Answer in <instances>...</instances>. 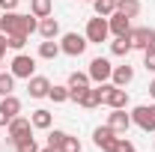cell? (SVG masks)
Instances as JSON below:
<instances>
[{"label": "cell", "mask_w": 155, "mask_h": 152, "mask_svg": "<svg viewBox=\"0 0 155 152\" xmlns=\"http://www.w3.org/2000/svg\"><path fill=\"white\" fill-rule=\"evenodd\" d=\"M6 45H9L12 51H21V48L27 45V36H6Z\"/></svg>", "instance_id": "29"}, {"label": "cell", "mask_w": 155, "mask_h": 152, "mask_svg": "<svg viewBox=\"0 0 155 152\" xmlns=\"http://www.w3.org/2000/svg\"><path fill=\"white\" fill-rule=\"evenodd\" d=\"M18 3H21V0H0V9H3V12H15Z\"/></svg>", "instance_id": "32"}, {"label": "cell", "mask_w": 155, "mask_h": 152, "mask_svg": "<svg viewBox=\"0 0 155 152\" xmlns=\"http://www.w3.org/2000/svg\"><path fill=\"white\" fill-rule=\"evenodd\" d=\"M75 101L81 104V107H87V111H90V107H98V104H104V84H98V87H87Z\"/></svg>", "instance_id": "9"}, {"label": "cell", "mask_w": 155, "mask_h": 152, "mask_svg": "<svg viewBox=\"0 0 155 152\" xmlns=\"http://www.w3.org/2000/svg\"><path fill=\"white\" fill-rule=\"evenodd\" d=\"M90 81H96V84H107L110 75H114V66H110V60L107 57H93L90 60Z\"/></svg>", "instance_id": "4"}, {"label": "cell", "mask_w": 155, "mask_h": 152, "mask_svg": "<svg viewBox=\"0 0 155 152\" xmlns=\"http://www.w3.org/2000/svg\"><path fill=\"white\" fill-rule=\"evenodd\" d=\"M114 152H137V149H134V143H131V140L119 137V143H116V149H114Z\"/></svg>", "instance_id": "31"}, {"label": "cell", "mask_w": 155, "mask_h": 152, "mask_svg": "<svg viewBox=\"0 0 155 152\" xmlns=\"http://www.w3.org/2000/svg\"><path fill=\"white\" fill-rule=\"evenodd\" d=\"M107 27H110L114 36H128L131 33V18H125L122 12H114V15H107Z\"/></svg>", "instance_id": "14"}, {"label": "cell", "mask_w": 155, "mask_h": 152, "mask_svg": "<svg viewBox=\"0 0 155 152\" xmlns=\"http://www.w3.org/2000/svg\"><path fill=\"white\" fill-rule=\"evenodd\" d=\"M48 98H54V101H69V98H72V95H69V87H54V84H51V93H48Z\"/></svg>", "instance_id": "26"}, {"label": "cell", "mask_w": 155, "mask_h": 152, "mask_svg": "<svg viewBox=\"0 0 155 152\" xmlns=\"http://www.w3.org/2000/svg\"><path fill=\"white\" fill-rule=\"evenodd\" d=\"M116 87H125V84H131L134 81V69L131 66H114V75H110Z\"/></svg>", "instance_id": "17"}, {"label": "cell", "mask_w": 155, "mask_h": 152, "mask_svg": "<svg viewBox=\"0 0 155 152\" xmlns=\"http://www.w3.org/2000/svg\"><path fill=\"white\" fill-rule=\"evenodd\" d=\"M78 3H93V0H78Z\"/></svg>", "instance_id": "36"}, {"label": "cell", "mask_w": 155, "mask_h": 152, "mask_svg": "<svg viewBox=\"0 0 155 152\" xmlns=\"http://www.w3.org/2000/svg\"><path fill=\"white\" fill-rule=\"evenodd\" d=\"M39 36L42 39H57L60 36V21L57 18H51V15H48V18H39Z\"/></svg>", "instance_id": "16"}, {"label": "cell", "mask_w": 155, "mask_h": 152, "mask_svg": "<svg viewBox=\"0 0 155 152\" xmlns=\"http://www.w3.org/2000/svg\"><path fill=\"white\" fill-rule=\"evenodd\" d=\"M0 66H3V57H0Z\"/></svg>", "instance_id": "37"}, {"label": "cell", "mask_w": 155, "mask_h": 152, "mask_svg": "<svg viewBox=\"0 0 155 152\" xmlns=\"http://www.w3.org/2000/svg\"><path fill=\"white\" fill-rule=\"evenodd\" d=\"M57 54H60V42H54V39H45L39 45V57L42 60H54Z\"/></svg>", "instance_id": "22"}, {"label": "cell", "mask_w": 155, "mask_h": 152, "mask_svg": "<svg viewBox=\"0 0 155 152\" xmlns=\"http://www.w3.org/2000/svg\"><path fill=\"white\" fill-rule=\"evenodd\" d=\"M27 93H30V98H48V93H51V81L42 75H33L30 81H27Z\"/></svg>", "instance_id": "13"}, {"label": "cell", "mask_w": 155, "mask_h": 152, "mask_svg": "<svg viewBox=\"0 0 155 152\" xmlns=\"http://www.w3.org/2000/svg\"><path fill=\"white\" fill-rule=\"evenodd\" d=\"M39 152H60V149H54V146H45V149H39Z\"/></svg>", "instance_id": "35"}, {"label": "cell", "mask_w": 155, "mask_h": 152, "mask_svg": "<svg viewBox=\"0 0 155 152\" xmlns=\"http://www.w3.org/2000/svg\"><path fill=\"white\" fill-rule=\"evenodd\" d=\"M131 122L143 131H155V104H137L131 111Z\"/></svg>", "instance_id": "5"}, {"label": "cell", "mask_w": 155, "mask_h": 152, "mask_svg": "<svg viewBox=\"0 0 155 152\" xmlns=\"http://www.w3.org/2000/svg\"><path fill=\"white\" fill-rule=\"evenodd\" d=\"M87 42L90 45H101V42H107V36H110V27H107V18H101V15H96V18L87 21Z\"/></svg>", "instance_id": "2"}, {"label": "cell", "mask_w": 155, "mask_h": 152, "mask_svg": "<svg viewBox=\"0 0 155 152\" xmlns=\"http://www.w3.org/2000/svg\"><path fill=\"white\" fill-rule=\"evenodd\" d=\"M12 90H15V75L0 72V95H12Z\"/></svg>", "instance_id": "24"}, {"label": "cell", "mask_w": 155, "mask_h": 152, "mask_svg": "<svg viewBox=\"0 0 155 152\" xmlns=\"http://www.w3.org/2000/svg\"><path fill=\"white\" fill-rule=\"evenodd\" d=\"M0 15H3V9H0Z\"/></svg>", "instance_id": "38"}, {"label": "cell", "mask_w": 155, "mask_h": 152, "mask_svg": "<svg viewBox=\"0 0 155 152\" xmlns=\"http://www.w3.org/2000/svg\"><path fill=\"white\" fill-rule=\"evenodd\" d=\"M93 9H96V15L107 18V15L116 12V0H93Z\"/></svg>", "instance_id": "23"}, {"label": "cell", "mask_w": 155, "mask_h": 152, "mask_svg": "<svg viewBox=\"0 0 155 152\" xmlns=\"http://www.w3.org/2000/svg\"><path fill=\"white\" fill-rule=\"evenodd\" d=\"M30 122H33V128H51L54 116H51V111L39 107V111H33V116H30Z\"/></svg>", "instance_id": "20"}, {"label": "cell", "mask_w": 155, "mask_h": 152, "mask_svg": "<svg viewBox=\"0 0 155 152\" xmlns=\"http://www.w3.org/2000/svg\"><path fill=\"white\" fill-rule=\"evenodd\" d=\"M149 95H152V98H155V78H152V81H149Z\"/></svg>", "instance_id": "34"}, {"label": "cell", "mask_w": 155, "mask_h": 152, "mask_svg": "<svg viewBox=\"0 0 155 152\" xmlns=\"http://www.w3.org/2000/svg\"><path fill=\"white\" fill-rule=\"evenodd\" d=\"M90 84H93V81H90V75H84V72H72L66 87H69V95H72V98H78V95L84 93Z\"/></svg>", "instance_id": "15"}, {"label": "cell", "mask_w": 155, "mask_h": 152, "mask_svg": "<svg viewBox=\"0 0 155 152\" xmlns=\"http://www.w3.org/2000/svg\"><path fill=\"white\" fill-rule=\"evenodd\" d=\"M6 48H9V45H6V33H0V57L6 54Z\"/></svg>", "instance_id": "33"}, {"label": "cell", "mask_w": 155, "mask_h": 152, "mask_svg": "<svg viewBox=\"0 0 155 152\" xmlns=\"http://www.w3.org/2000/svg\"><path fill=\"white\" fill-rule=\"evenodd\" d=\"M6 128H9V131H6V134H9L6 140H9L12 146H15L18 140H24V137H33V122H30L27 116H15V119L6 125Z\"/></svg>", "instance_id": "3"}, {"label": "cell", "mask_w": 155, "mask_h": 152, "mask_svg": "<svg viewBox=\"0 0 155 152\" xmlns=\"http://www.w3.org/2000/svg\"><path fill=\"white\" fill-rule=\"evenodd\" d=\"M128 39H131V48H149V45H155V30L152 27H131V33H128Z\"/></svg>", "instance_id": "12"}, {"label": "cell", "mask_w": 155, "mask_h": 152, "mask_svg": "<svg viewBox=\"0 0 155 152\" xmlns=\"http://www.w3.org/2000/svg\"><path fill=\"white\" fill-rule=\"evenodd\" d=\"M87 36H81V33H66V36L60 39V51L63 54H69V57H81L84 51H87Z\"/></svg>", "instance_id": "6"}, {"label": "cell", "mask_w": 155, "mask_h": 152, "mask_svg": "<svg viewBox=\"0 0 155 152\" xmlns=\"http://www.w3.org/2000/svg\"><path fill=\"white\" fill-rule=\"evenodd\" d=\"M93 143H96L101 152H114L116 143H119V137H116V131L110 125H98L96 131H93Z\"/></svg>", "instance_id": "8"}, {"label": "cell", "mask_w": 155, "mask_h": 152, "mask_svg": "<svg viewBox=\"0 0 155 152\" xmlns=\"http://www.w3.org/2000/svg\"><path fill=\"white\" fill-rule=\"evenodd\" d=\"M143 66H146L149 72H155V45L143 48Z\"/></svg>", "instance_id": "28"}, {"label": "cell", "mask_w": 155, "mask_h": 152, "mask_svg": "<svg viewBox=\"0 0 155 152\" xmlns=\"http://www.w3.org/2000/svg\"><path fill=\"white\" fill-rule=\"evenodd\" d=\"M15 152H39V146H36V140H33V137H24V140L15 143Z\"/></svg>", "instance_id": "27"}, {"label": "cell", "mask_w": 155, "mask_h": 152, "mask_svg": "<svg viewBox=\"0 0 155 152\" xmlns=\"http://www.w3.org/2000/svg\"><path fill=\"white\" fill-rule=\"evenodd\" d=\"M63 137H66V131H60V128H54V131L48 134V146H54V149H60V143H63Z\"/></svg>", "instance_id": "30"}, {"label": "cell", "mask_w": 155, "mask_h": 152, "mask_svg": "<svg viewBox=\"0 0 155 152\" xmlns=\"http://www.w3.org/2000/svg\"><path fill=\"white\" fill-rule=\"evenodd\" d=\"M54 9V0H30V15L36 18H48Z\"/></svg>", "instance_id": "19"}, {"label": "cell", "mask_w": 155, "mask_h": 152, "mask_svg": "<svg viewBox=\"0 0 155 152\" xmlns=\"http://www.w3.org/2000/svg\"><path fill=\"white\" fill-rule=\"evenodd\" d=\"M104 104L114 111V107H125L128 104V93H125V87H116L114 81L110 84H104Z\"/></svg>", "instance_id": "10"}, {"label": "cell", "mask_w": 155, "mask_h": 152, "mask_svg": "<svg viewBox=\"0 0 155 152\" xmlns=\"http://www.w3.org/2000/svg\"><path fill=\"white\" fill-rule=\"evenodd\" d=\"M9 72H12L15 78L30 81V78H33V72H36V60L27 57V54H15V57H12V63H9Z\"/></svg>", "instance_id": "7"}, {"label": "cell", "mask_w": 155, "mask_h": 152, "mask_svg": "<svg viewBox=\"0 0 155 152\" xmlns=\"http://www.w3.org/2000/svg\"><path fill=\"white\" fill-rule=\"evenodd\" d=\"M39 27L36 15H24V12H3L0 15V30L6 36H30Z\"/></svg>", "instance_id": "1"}, {"label": "cell", "mask_w": 155, "mask_h": 152, "mask_svg": "<svg viewBox=\"0 0 155 152\" xmlns=\"http://www.w3.org/2000/svg\"><path fill=\"white\" fill-rule=\"evenodd\" d=\"M116 12H122L125 18H137L140 15V0H116Z\"/></svg>", "instance_id": "18"}, {"label": "cell", "mask_w": 155, "mask_h": 152, "mask_svg": "<svg viewBox=\"0 0 155 152\" xmlns=\"http://www.w3.org/2000/svg\"><path fill=\"white\" fill-rule=\"evenodd\" d=\"M107 125H110L116 134H125L134 122H131V114H125V107H114L110 116H107Z\"/></svg>", "instance_id": "11"}, {"label": "cell", "mask_w": 155, "mask_h": 152, "mask_svg": "<svg viewBox=\"0 0 155 152\" xmlns=\"http://www.w3.org/2000/svg\"><path fill=\"white\" fill-rule=\"evenodd\" d=\"M60 152H81V140L72 137V134H66L63 143H60Z\"/></svg>", "instance_id": "25"}, {"label": "cell", "mask_w": 155, "mask_h": 152, "mask_svg": "<svg viewBox=\"0 0 155 152\" xmlns=\"http://www.w3.org/2000/svg\"><path fill=\"white\" fill-rule=\"evenodd\" d=\"M128 51H131V39L128 36H116L114 42H110V54H114V57H125Z\"/></svg>", "instance_id": "21"}]
</instances>
